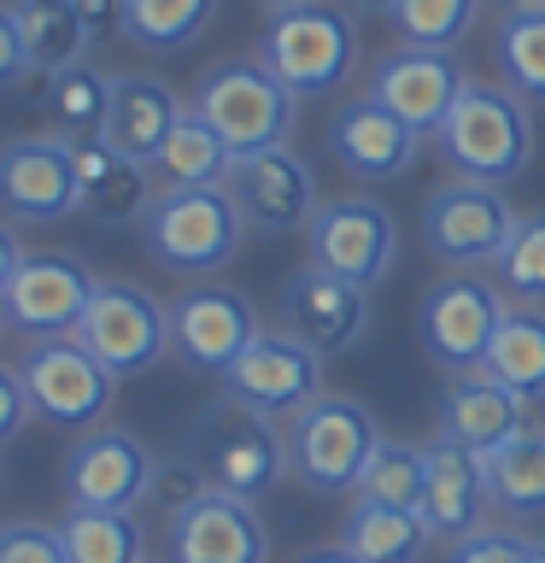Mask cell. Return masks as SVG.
I'll use <instances>...</instances> for the list:
<instances>
[{
  "label": "cell",
  "instance_id": "43",
  "mask_svg": "<svg viewBox=\"0 0 545 563\" xmlns=\"http://www.w3.org/2000/svg\"><path fill=\"white\" fill-rule=\"evenodd\" d=\"M77 12L88 18V30H112V24H123V0H77Z\"/></svg>",
  "mask_w": 545,
  "mask_h": 563
},
{
  "label": "cell",
  "instance_id": "48",
  "mask_svg": "<svg viewBox=\"0 0 545 563\" xmlns=\"http://www.w3.org/2000/svg\"><path fill=\"white\" fill-rule=\"evenodd\" d=\"M527 563H545V540H527Z\"/></svg>",
  "mask_w": 545,
  "mask_h": 563
},
{
  "label": "cell",
  "instance_id": "17",
  "mask_svg": "<svg viewBox=\"0 0 545 563\" xmlns=\"http://www.w3.org/2000/svg\"><path fill=\"white\" fill-rule=\"evenodd\" d=\"M464 65L452 53H434V47H399L387 53L369 77V95H376L393 118H404L416 135H440L452 118V106L464 100Z\"/></svg>",
  "mask_w": 545,
  "mask_h": 563
},
{
  "label": "cell",
  "instance_id": "1",
  "mask_svg": "<svg viewBox=\"0 0 545 563\" xmlns=\"http://www.w3.org/2000/svg\"><path fill=\"white\" fill-rule=\"evenodd\" d=\"M188 457L205 470L211 493H235V499H264L281 475H288V434L276 429V417L241 405L235 394L211 399L193 417Z\"/></svg>",
  "mask_w": 545,
  "mask_h": 563
},
{
  "label": "cell",
  "instance_id": "39",
  "mask_svg": "<svg viewBox=\"0 0 545 563\" xmlns=\"http://www.w3.org/2000/svg\"><path fill=\"white\" fill-rule=\"evenodd\" d=\"M0 563H70L65 534L47 522H7L0 528Z\"/></svg>",
  "mask_w": 545,
  "mask_h": 563
},
{
  "label": "cell",
  "instance_id": "30",
  "mask_svg": "<svg viewBox=\"0 0 545 563\" xmlns=\"http://www.w3.org/2000/svg\"><path fill=\"white\" fill-rule=\"evenodd\" d=\"M487 482L499 510H510L516 522H540L545 517V429H522L510 446L492 452Z\"/></svg>",
  "mask_w": 545,
  "mask_h": 563
},
{
  "label": "cell",
  "instance_id": "10",
  "mask_svg": "<svg viewBox=\"0 0 545 563\" xmlns=\"http://www.w3.org/2000/svg\"><path fill=\"white\" fill-rule=\"evenodd\" d=\"M510 229H516V211H510L504 188L492 183H457L434 188L429 206H422V241L440 264H457V271H475V264H499Z\"/></svg>",
  "mask_w": 545,
  "mask_h": 563
},
{
  "label": "cell",
  "instance_id": "24",
  "mask_svg": "<svg viewBox=\"0 0 545 563\" xmlns=\"http://www.w3.org/2000/svg\"><path fill=\"white\" fill-rule=\"evenodd\" d=\"M77 147V183H82V211L105 229H123V223H141L147 206L158 200L153 194V170L141 158L118 153L105 135H82L70 141Z\"/></svg>",
  "mask_w": 545,
  "mask_h": 563
},
{
  "label": "cell",
  "instance_id": "45",
  "mask_svg": "<svg viewBox=\"0 0 545 563\" xmlns=\"http://www.w3.org/2000/svg\"><path fill=\"white\" fill-rule=\"evenodd\" d=\"M299 563H364V558H352L346 545H316V552H305Z\"/></svg>",
  "mask_w": 545,
  "mask_h": 563
},
{
  "label": "cell",
  "instance_id": "12",
  "mask_svg": "<svg viewBox=\"0 0 545 563\" xmlns=\"http://www.w3.org/2000/svg\"><path fill=\"white\" fill-rule=\"evenodd\" d=\"M0 211L18 223H59L82 211L70 135H18L0 147Z\"/></svg>",
  "mask_w": 545,
  "mask_h": 563
},
{
  "label": "cell",
  "instance_id": "4",
  "mask_svg": "<svg viewBox=\"0 0 545 563\" xmlns=\"http://www.w3.org/2000/svg\"><path fill=\"white\" fill-rule=\"evenodd\" d=\"M193 112L241 158V153H264V147H288V135L299 123V95L264 59H223L218 70H205Z\"/></svg>",
  "mask_w": 545,
  "mask_h": 563
},
{
  "label": "cell",
  "instance_id": "38",
  "mask_svg": "<svg viewBox=\"0 0 545 563\" xmlns=\"http://www.w3.org/2000/svg\"><path fill=\"white\" fill-rule=\"evenodd\" d=\"M205 493H211V482H205V470L193 464L188 452H182V457H158V464H153V487H147V505H158V510H165L170 522L182 517L188 505H200Z\"/></svg>",
  "mask_w": 545,
  "mask_h": 563
},
{
  "label": "cell",
  "instance_id": "8",
  "mask_svg": "<svg viewBox=\"0 0 545 563\" xmlns=\"http://www.w3.org/2000/svg\"><path fill=\"white\" fill-rule=\"evenodd\" d=\"M77 341L118 382L141 376V369H153L170 352V306H158L141 282H100L77 323Z\"/></svg>",
  "mask_w": 545,
  "mask_h": 563
},
{
  "label": "cell",
  "instance_id": "46",
  "mask_svg": "<svg viewBox=\"0 0 545 563\" xmlns=\"http://www.w3.org/2000/svg\"><path fill=\"white\" fill-rule=\"evenodd\" d=\"M346 7H358V12H393L399 0H346Z\"/></svg>",
  "mask_w": 545,
  "mask_h": 563
},
{
  "label": "cell",
  "instance_id": "42",
  "mask_svg": "<svg viewBox=\"0 0 545 563\" xmlns=\"http://www.w3.org/2000/svg\"><path fill=\"white\" fill-rule=\"evenodd\" d=\"M24 417H30V394H24V376L0 364V440H12L18 429H24Z\"/></svg>",
  "mask_w": 545,
  "mask_h": 563
},
{
  "label": "cell",
  "instance_id": "34",
  "mask_svg": "<svg viewBox=\"0 0 545 563\" xmlns=\"http://www.w3.org/2000/svg\"><path fill=\"white\" fill-rule=\"evenodd\" d=\"M504 88H516L522 100H545V12H510L499 42H492Z\"/></svg>",
  "mask_w": 545,
  "mask_h": 563
},
{
  "label": "cell",
  "instance_id": "49",
  "mask_svg": "<svg viewBox=\"0 0 545 563\" xmlns=\"http://www.w3.org/2000/svg\"><path fill=\"white\" fill-rule=\"evenodd\" d=\"M270 12H288V7H305V0H264Z\"/></svg>",
  "mask_w": 545,
  "mask_h": 563
},
{
  "label": "cell",
  "instance_id": "11",
  "mask_svg": "<svg viewBox=\"0 0 545 563\" xmlns=\"http://www.w3.org/2000/svg\"><path fill=\"white\" fill-rule=\"evenodd\" d=\"M311 241V264L358 282V288H376V282L393 276L399 258V223L381 200H364V194H346V200H323L316 218L305 229Z\"/></svg>",
  "mask_w": 545,
  "mask_h": 563
},
{
  "label": "cell",
  "instance_id": "33",
  "mask_svg": "<svg viewBox=\"0 0 545 563\" xmlns=\"http://www.w3.org/2000/svg\"><path fill=\"white\" fill-rule=\"evenodd\" d=\"M422 487H429V446H411V440H387V434H381L376 457L364 464L358 499L399 505V510H422Z\"/></svg>",
  "mask_w": 545,
  "mask_h": 563
},
{
  "label": "cell",
  "instance_id": "22",
  "mask_svg": "<svg viewBox=\"0 0 545 563\" xmlns=\"http://www.w3.org/2000/svg\"><path fill=\"white\" fill-rule=\"evenodd\" d=\"M492 482H487V457L469 452L464 440L434 434L429 440V487H422V517L440 540H464L487 522Z\"/></svg>",
  "mask_w": 545,
  "mask_h": 563
},
{
  "label": "cell",
  "instance_id": "26",
  "mask_svg": "<svg viewBox=\"0 0 545 563\" xmlns=\"http://www.w3.org/2000/svg\"><path fill=\"white\" fill-rule=\"evenodd\" d=\"M429 540H440L422 510H399V505H376V499H352L346 522H341V545L364 563H422Z\"/></svg>",
  "mask_w": 545,
  "mask_h": 563
},
{
  "label": "cell",
  "instance_id": "3",
  "mask_svg": "<svg viewBox=\"0 0 545 563\" xmlns=\"http://www.w3.org/2000/svg\"><path fill=\"white\" fill-rule=\"evenodd\" d=\"M147 253L176 276H211L241 253L246 218L229 188H158L141 218Z\"/></svg>",
  "mask_w": 545,
  "mask_h": 563
},
{
  "label": "cell",
  "instance_id": "7",
  "mask_svg": "<svg viewBox=\"0 0 545 563\" xmlns=\"http://www.w3.org/2000/svg\"><path fill=\"white\" fill-rule=\"evenodd\" d=\"M30 411L53 422V429H100V417L112 411L118 376L88 352L77 334H53V341H30L18 358Z\"/></svg>",
  "mask_w": 545,
  "mask_h": 563
},
{
  "label": "cell",
  "instance_id": "27",
  "mask_svg": "<svg viewBox=\"0 0 545 563\" xmlns=\"http://www.w3.org/2000/svg\"><path fill=\"white\" fill-rule=\"evenodd\" d=\"M12 18H18V35H24L30 70H42V77H59V70L82 65L88 42H94L77 0H12Z\"/></svg>",
  "mask_w": 545,
  "mask_h": 563
},
{
  "label": "cell",
  "instance_id": "2",
  "mask_svg": "<svg viewBox=\"0 0 545 563\" xmlns=\"http://www.w3.org/2000/svg\"><path fill=\"white\" fill-rule=\"evenodd\" d=\"M440 153L452 158L469 183H516L534 158V118L527 100L504 82H469L464 100L452 106L446 130H440Z\"/></svg>",
  "mask_w": 545,
  "mask_h": 563
},
{
  "label": "cell",
  "instance_id": "37",
  "mask_svg": "<svg viewBox=\"0 0 545 563\" xmlns=\"http://www.w3.org/2000/svg\"><path fill=\"white\" fill-rule=\"evenodd\" d=\"M492 271H499V282L522 299V306H545V211L516 218V229H510V241H504V253Z\"/></svg>",
  "mask_w": 545,
  "mask_h": 563
},
{
  "label": "cell",
  "instance_id": "47",
  "mask_svg": "<svg viewBox=\"0 0 545 563\" xmlns=\"http://www.w3.org/2000/svg\"><path fill=\"white\" fill-rule=\"evenodd\" d=\"M510 12H545V0H510Z\"/></svg>",
  "mask_w": 545,
  "mask_h": 563
},
{
  "label": "cell",
  "instance_id": "6",
  "mask_svg": "<svg viewBox=\"0 0 545 563\" xmlns=\"http://www.w3.org/2000/svg\"><path fill=\"white\" fill-rule=\"evenodd\" d=\"M376 446H381V429L369 417V405L346 394H316L288 422V464L311 493H358Z\"/></svg>",
  "mask_w": 545,
  "mask_h": 563
},
{
  "label": "cell",
  "instance_id": "20",
  "mask_svg": "<svg viewBox=\"0 0 545 563\" xmlns=\"http://www.w3.org/2000/svg\"><path fill=\"white\" fill-rule=\"evenodd\" d=\"M170 563H270V528L253 499L205 493L170 522Z\"/></svg>",
  "mask_w": 545,
  "mask_h": 563
},
{
  "label": "cell",
  "instance_id": "18",
  "mask_svg": "<svg viewBox=\"0 0 545 563\" xmlns=\"http://www.w3.org/2000/svg\"><path fill=\"white\" fill-rule=\"evenodd\" d=\"M281 317H288V334H299L305 346H316L329 358V352H346L364 341L369 288L323 271V264H299L288 288H281Z\"/></svg>",
  "mask_w": 545,
  "mask_h": 563
},
{
  "label": "cell",
  "instance_id": "13",
  "mask_svg": "<svg viewBox=\"0 0 545 563\" xmlns=\"http://www.w3.org/2000/svg\"><path fill=\"white\" fill-rule=\"evenodd\" d=\"M94 288H100V276L77 253H24L7 294H0V306H7V323L18 334L53 341V334H77Z\"/></svg>",
  "mask_w": 545,
  "mask_h": 563
},
{
  "label": "cell",
  "instance_id": "36",
  "mask_svg": "<svg viewBox=\"0 0 545 563\" xmlns=\"http://www.w3.org/2000/svg\"><path fill=\"white\" fill-rule=\"evenodd\" d=\"M393 30L404 35V47H434V53H452L464 35L475 30L481 18V0H399L393 12Z\"/></svg>",
  "mask_w": 545,
  "mask_h": 563
},
{
  "label": "cell",
  "instance_id": "32",
  "mask_svg": "<svg viewBox=\"0 0 545 563\" xmlns=\"http://www.w3.org/2000/svg\"><path fill=\"white\" fill-rule=\"evenodd\" d=\"M218 18V0H123V35L147 53H182Z\"/></svg>",
  "mask_w": 545,
  "mask_h": 563
},
{
  "label": "cell",
  "instance_id": "21",
  "mask_svg": "<svg viewBox=\"0 0 545 563\" xmlns=\"http://www.w3.org/2000/svg\"><path fill=\"white\" fill-rule=\"evenodd\" d=\"M416 130L404 118H393L376 95L364 100H346L341 112L329 123V153L341 158L352 176H364V183H393L416 165Z\"/></svg>",
  "mask_w": 545,
  "mask_h": 563
},
{
  "label": "cell",
  "instance_id": "41",
  "mask_svg": "<svg viewBox=\"0 0 545 563\" xmlns=\"http://www.w3.org/2000/svg\"><path fill=\"white\" fill-rule=\"evenodd\" d=\"M24 77H30L24 35H18V18H12V7H0V88H18Z\"/></svg>",
  "mask_w": 545,
  "mask_h": 563
},
{
  "label": "cell",
  "instance_id": "14",
  "mask_svg": "<svg viewBox=\"0 0 545 563\" xmlns=\"http://www.w3.org/2000/svg\"><path fill=\"white\" fill-rule=\"evenodd\" d=\"M229 394L264 417H293L323 394V352L288 329H258V341L229 364Z\"/></svg>",
  "mask_w": 545,
  "mask_h": 563
},
{
  "label": "cell",
  "instance_id": "50",
  "mask_svg": "<svg viewBox=\"0 0 545 563\" xmlns=\"http://www.w3.org/2000/svg\"><path fill=\"white\" fill-rule=\"evenodd\" d=\"M7 329H12V323H7V306H0V334H7Z\"/></svg>",
  "mask_w": 545,
  "mask_h": 563
},
{
  "label": "cell",
  "instance_id": "28",
  "mask_svg": "<svg viewBox=\"0 0 545 563\" xmlns=\"http://www.w3.org/2000/svg\"><path fill=\"white\" fill-rule=\"evenodd\" d=\"M147 170L158 176V188H223L229 170H235V153H229V141L188 106L182 123L170 130V141L158 147V158Z\"/></svg>",
  "mask_w": 545,
  "mask_h": 563
},
{
  "label": "cell",
  "instance_id": "5",
  "mask_svg": "<svg viewBox=\"0 0 545 563\" xmlns=\"http://www.w3.org/2000/svg\"><path fill=\"white\" fill-rule=\"evenodd\" d=\"M258 59L270 65L299 100L334 95V88L352 77V65H358V24H352L346 7H323V0L270 12Z\"/></svg>",
  "mask_w": 545,
  "mask_h": 563
},
{
  "label": "cell",
  "instance_id": "44",
  "mask_svg": "<svg viewBox=\"0 0 545 563\" xmlns=\"http://www.w3.org/2000/svg\"><path fill=\"white\" fill-rule=\"evenodd\" d=\"M24 264V246H18V235L7 223H0V294H7V282H12V271Z\"/></svg>",
  "mask_w": 545,
  "mask_h": 563
},
{
  "label": "cell",
  "instance_id": "31",
  "mask_svg": "<svg viewBox=\"0 0 545 563\" xmlns=\"http://www.w3.org/2000/svg\"><path fill=\"white\" fill-rule=\"evenodd\" d=\"M70 563H147V534H141L135 510H94V505H70V517L59 522Z\"/></svg>",
  "mask_w": 545,
  "mask_h": 563
},
{
  "label": "cell",
  "instance_id": "35",
  "mask_svg": "<svg viewBox=\"0 0 545 563\" xmlns=\"http://www.w3.org/2000/svg\"><path fill=\"white\" fill-rule=\"evenodd\" d=\"M105 106H112V82L94 65H70L59 77H47V112L59 118V130L70 141L100 135L105 130Z\"/></svg>",
  "mask_w": 545,
  "mask_h": 563
},
{
  "label": "cell",
  "instance_id": "15",
  "mask_svg": "<svg viewBox=\"0 0 545 563\" xmlns=\"http://www.w3.org/2000/svg\"><path fill=\"white\" fill-rule=\"evenodd\" d=\"M229 194H235L241 218L264 229V235H293V229H311L316 218V176L293 147H264V153H241L235 170H229Z\"/></svg>",
  "mask_w": 545,
  "mask_h": 563
},
{
  "label": "cell",
  "instance_id": "19",
  "mask_svg": "<svg viewBox=\"0 0 545 563\" xmlns=\"http://www.w3.org/2000/svg\"><path fill=\"white\" fill-rule=\"evenodd\" d=\"M147 487H153V452L141 446L130 429H94L65 457L70 505L135 510V505H147Z\"/></svg>",
  "mask_w": 545,
  "mask_h": 563
},
{
  "label": "cell",
  "instance_id": "16",
  "mask_svg": "<svg viewBox=\"0 0 545 563\" xmlns=\"http://www.w3.org/2000/svg\"><path fill=\"white\" fill-rule=\"evenodd\" d=\"M258 341V311L253 299L235 288H188L170 306V352L188 369H211V376H229V364L241 358L246 346Z\"/></svg>",
  "mask_w": 545,
  "mask_h": 563
},
{
  "label": "cell",
  "instance_id": "9",
  "mask_svg": "<svg viewBox=\"0 0 545 563\" xmlns=\"http://www.w3.org/2000/svg\"><path fill=\"white\" fill-rule=\"evenodd\" d=\"M504 294L481 276H446L422 294V311H416V334H422V352L464 376V369H481L487 364V346L504 323Z\"/></svg>",
  "mask_w": 545,
  "mask_h": 563
},
{
  "label": "cell",
  "instance_id": "23",
  "mask_svg": "<svg viewBox=\"0 0 545 563\" xmlns=\"http://www.w3.org/2000/svg\"><path fill=\"white\" fill-rule=\"evenodd\" d=\"M527 429V399L510 394L499 376H487V369H464V376H452L446 399H440V434L464 440L469 452L492 457L499 446H510Z\"/></svg>",
  "mask_w": 545,
  "mask_h": 563
},
{
  "label": "cell",
  "instance_id": "25",
  "mask_svg": "<svg viewBox=\"0 0 545 563\" xmlns=\"http://www.w3.org/2000/svg\"><path fill=\"white\" fill-rule=\"evenodd\" d=\"M188 106L176 100L170 82L158 77H112V106H105V141H112L118 153L141 158V165H153L158 147L170 141V130L182 123Z\"/></svg>",
  "mask_w": 545,
  "mask_h": 563
},
{
  "label": "cell",
  "instance_id": "40",
  "mask_svg": "<svg viewBox=\"0 0 545 563\" xmlns=\"http://www.w3.org/2000/svg\"><path fill=\"white\" fill-rule=\"evenodd\" d=\"M446 563H527V540L510 528H475V534L452 540Z\"/></svg>",
  "mask_w": 545,
  "mask_h": 563
},
{
  "label": "cell",
  "instance_id": "29",
  "mask_svg": "<svg viewBox=\"0 0 545 563\" xmlns=\"http://www.w3.org/2000/svg\"><path fill=\"white\" fill-rule=\"evenodd\" d=\"M487 376H499L527 405L545 399V306H510L487 346Z\"/></svg>",
  "mask_w": 545,
  "mask_h": 563
}]
</instances>
